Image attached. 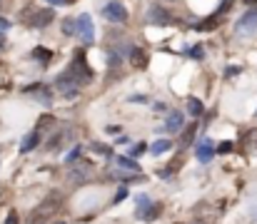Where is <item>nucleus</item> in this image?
Listing matches in <instances>:
<instances>
[{"mask_svg":"<svg viewBox=\"0 0 257 224\" xmlns=\"http://www.w3.org/2000/svg\"><path fill=\"white\" fill-rule=\"evenodd\" d=\"M58 209H60V199H58V197H50V199H45V202H40V205L30 212V217H28L25 224H45V222H50V217H53Z\"/></svg>","mask_w":257,"mask_h":224,"instance_id":"obj_1","label":"nucleus"},{"mask_svg":"<svg viewBox=\"0 0 257 224\" xmlns=\"http://www.w3.org/2000/svg\"><path fill=\"white\" fill-rule=\"evenodd\" d=\"M75 25H78V37L85 42V45H90L95 40V25H93V18L88 13H82L80 18H75Z\"/></svg>","mask_w":257,"mask_h":224,"instance_id":"obj_2","label":"nucleus"},{"mask_svg":"<svg viewBox=\"0 0 257 224\" xmlns=\"http://www.w3.org/2000/svg\"><path fill=\"white\" fill-rule=\"evenodd\" d=\"M237 35H252V33H257V8H250L240 20H237Z\"/></svg>","mask_w":257,"mask_h":224,"instance_id":"obj_3","label":"nucleus"},{"mask_svg":"<svg viewBox=\"0 0 257 224\" xmlns=\"http://www.w3.org/2000/svg\"><path fill=\"white\" fill-rule=\"evenodd\" d=\"M102 15L108 18L110 22H125L127 20V10H125L122 3H118V0H110V3L102 8Z\"/></svg>","mask_w":257,"mask_h":224,"instance_id":"obj_4","label":"nucleus"},{"mask_svg":"<svg viewBox=\"0 0 257 224\" xmlns=\"http://www.w3.org/2000/svg\"><path fill=\"white\" fill-rule=\"evenodd\" d=\"M78 82H82V80H90V70H88V62H85L80 55L73 60V65H70V70H68Z\"/></svg>","mask_w":257,"mask_h":224,"instance_id":"obj_5","label":"nucleus"},{"mask_svg":"<svg viewBox=\"0 0 257 224\" xmlns=\"http://www.w3.org/2000/svg\"><path fill=\"white\" fill-rule=\"evenodd\" d=\"M215 152H217L215 145H212L210 140H202V142L198 145V160H200V162H210L212 157H215Z\"/></svg>","mask_w":257,"mask_h":224,"instance_id":"obj_6","label":"nucleus"},{"mask_svg":"<svg viewBox=\"0 0 257 224\" xmlns=\"http://www.w3.org/2000/svg\"><path fill=\"white\" fill-rule=\"evenodd\" d=\"M182 125H185V117H182V112H178V110H173L167 115V120H165V130L167 132H178V130H182Z\"/></svg>","mask_w":257,"mask_h":224,"instance_id":"obj_7","label":"nucleus"},{"mask_svg":"<svg viewBox=\"0 0 257 224\" xmlns=\"http://www.w3.org/2000/svg\"><path fill=\"white\" fill-rule=\"evenodd\" d=\"M38 145H40V134L38 132H28L23 137V142H20V152H33Z\"/></svg>","mask_w":257,"mask_h":224,"instance_id":"obj_8","label":"nucleus"},{"mask_svg":"<svg viewBox=\"0 0 257 224\" xmlns=\"http://www.w3.org/2000/svg\"><path fill=\"white\" fill-rule=\"evenodd\" d=\"M55 18V13H53V8H48V10H42V13H38L33 20H30V25L33 28H42V25H48V22Z\"/></svg>","mask_w":257,"mask_h":224,"instance_id":"obj_9","label":"nucleus"},{"mask_svg":"<svg viewBox=\"0 0 257 224\" xmlns=\"http://www.w3.org/2000/svg\"><path fill=\"white\" fill-rule=\"evenodd\" d=\"M147 20H150V22H160V25H165V22H170V15H167L165 10H160V8H150Z\"/></svg>","mask_w":257,"mask_h":224,"instance_id":"obj_10","label":"nucleus"},{"mask_svg":"<svg viewBox=\"0 0 257 224\" xmlns=\"http://www.w3.org/2000/svg\"><path fill=\"white\" fill-rule=\"evenodd\" d=\"M187 112L192 117H200L202 115V102L198 97H187Z\"/></svg>","mask_w":257,"mask_h":224,"instance_id":"obj_11","label":"nucleus"},{"mask_svg":"<svg viewBox=\"0 0 257 224\" xmlns=\"http://www.w3.org/2000/svg\"><path fill=\"white\" fill-rule=\"evenodd\" d=\"M170 147H173V145H170V140H158L153 147H150V152H153L155 157H160V154H165Z\"/></svg>","mask_w":257,"mask_h":224,"instance_id":"obj_12","label":"nucleus"},{"mask_svg":"<svg viewBox=\"0 0 257 224\" xmlns=\"http://www.w3.org/2000/svg\"><path fill=\"white\" fill-rule=\"evenodd\" d=\"M118 165H120L122 169H127V172H138V169H140V165H138L135 160H130V157H118Z\"/></svg>","mask_w":257,"mask_h":224,"instance_id":"obj_13","label":"nucleus"},{"mask_svg":"<svg viewBox=\"0 0 257 224\" xmlns=\"http://www.w3.org/2000/svg\"><path fill=\"white\" fill-rule=\"evenodd\" d=\"M130 62H133L135 67H145V62H147V60H145V55H142V50H140V48H133V50H130Z\"/></svg>","mask_w":257,"mask_h":224,"instance_id":"obj_14","label":"nucleus"},{"mask_svg":"<svg viewBox=\"0 0 257 224\" xmlns=\"http://www.w3.org/2000/svg\"><path fill=\"white\" fill-rule=\"evenodd\" d=\"M215 22H217V15H212V18H207V20L200 22L198 30H215Z\"/></svg>","mask_w":257,"mask_h":224,"instance_id":"obj_15","label":"nucleus"},{"mask_svg":"<svg viewBox=\"0 0 257 224\" xmlns=\"http://www.w3.org/2000/svg\"><path fill=\"white\" fill-rule=\"evenodd\" d=\"M62 33H65V35H75L78 33L75 20H65V22H62Z\"/></svg>","mask_w":257,"mask_h":224,"instance_id":"obj_16","label":"nucleus"},{"mask_svg":"<svg viewBox=\"0 0 257 224\" xmlns=\"http://www.w3.org/2000/svg\"><path fill=\"white\" fill-rule=\"evenodd\" d=\"M195 130H198V125H190V127H187V132L182 134V145H190V142H192V134H195Z\"/></svg>","mask_w":257,"mask_h":224,"instance_id":"obj_17","label":"nucleus"},{"mask_svg":"<svg viewBox=\"0 0 257 224\" xmlns=\"http://www.w3.org/2000/svg\"><path fill=\"white\" fill-rule=\"evenodd\" d=\"M230 149H232V142H220V145H217V152H220V154H225V152H230Z\"/></svg>","mask_w":257,"mask_h":224,"instance_id":"obj_18","label":"nucleus"},{"mask_svg":"<svg viewBox=\"0 0 257 224\" xmlns=\"http://www.w3.org/2000/svg\"><path fill=\"white\" fill-rule=\"evenodd\" d=\"M145 147H147V145H142V142H140V145H135V147L130 149V154H140V152H145Z\"/></svg>","mask_w":257,"mask_h":224,"instance_id":"obj_19","label":"nucleus"},{"mask_svg":"<svg viewBox=\"0 0 257 224\" xmlns=\"http://www.w3.org/2000/svg\"><path fill=\"white\" fill-rule=\"evenodd\" d=\"M5 224H18V212H10L8 219H5Z\"/></svg>","mask_w":257,"mask_h":224,"instance_id":"obj_20","label":"nucleus"},{"mask_svg":"<svg viewBox=\"0 0 257 224\" xmlns=\"http://www.w3.org/2000/svg\"><path fill=\"white\" fill-rule=\"evenodd\" d=\"M35 57H38V60H48L50 53H48V50H45V53H42V50H35Z\"/></svg>","mask_w":257,"mask_h":224,"instance_id":"obj_21","label":"nucleus"},{"mask_svg":"<svg viewBox=\"0 0 257 224\" xmlns=\"http://www.w3.org/2000/svg\"><path fill=\"white\" fill-rule=\"evenodd\" d=\"M8 28H10V22H8L5 18H0V33H5Z\"/></svg>","mask_w":257,"mask_h":224,"instance_id":"obj_22","label":"nucleus"},{"mask_svg":"<svg viewBox=\"0 0 257 224\" xmlns=\"http://www.w3.org/2000/svg\"><path fill=\"white\" fill-rule=\"evenodd\" d=\"M237 73H240V67H237V65H232V67H230V70H227L225 75H227V77H232V75H237Z\"/></svg>","mask_w":257,"mask_h":224,"instance_id":"obj_23","label":"nucleus"},{"mask_svg":"<svg viewBox=\"0 0 257 224\" xmlns=\"http://www.w3.org/2000/svg\"><path fill=\"white\" fill-rule=\"evenodd\" d=\"M78 154H80V149H78V147H75V149H73V152H70V154H68V162H73V160H75V157H78Z\"/></svg>","mask_w":257,"mask_h":224,"instance_id":"obj_24","label":"nucleus"},{"mask_svg":"<svg viewBox=\"0 0 257 224\" xmlns=\"http://www.w3.org/2000/svg\"><path fill=\"white\" fill-rule=\"evenodd\" d=\"M122 197H127V189H120V192H118V197H115V199H118V202H120V199H122Z\"/></svg>","mask_w":257,"mask_h":224,"instance_id":"obj_25","label":"nucleus"},{"mask_svg":"<svg viewBox=\"0 0 257 224\" xmlns=\"http://www.w3.org/2000/svg\"><path fill=\"white\" fill-rule=\"evenodd\" d=\"M48 3H60V0H48Z\"/></svg>","mask_w":257,"mask_h":224,"instance_id":"obj_26","label":"nucleus"}]
</instances>
